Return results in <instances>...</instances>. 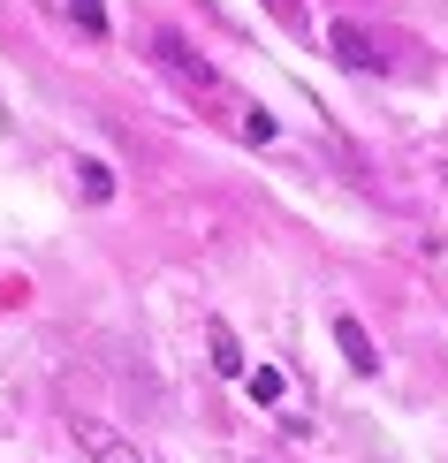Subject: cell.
<instances>
[{"label":"cell","instance_id":"obj_1","mask_svg":"<svg viewBox=\"0 0 448 463\" xmlns=\"http://www.w3.org/2000/svg\"><path fill=\"white\" fill-rule=\"evenodd\" d=\"M76 449H84L91 463H152L138 440H129L122 426H107V418H76Z\"/></svg>","mask_w":448,"mask_h":463},{"label":"cell","instance_id":"obj_2","mask_svg":"<svg viewBox=\"0 0 448 463\" xmlns=\"http://www.w3.org/2000/svg\"><path fill=\"white\" fill-rule=\"evenodd\" d=\"M160 61H167L175 76H183V84H198V91H221V76H213V69H205V61H198V53H190L175 31H160Z\"/></svg>","mask_w":448,"mask_h":463},{"label":"cell","instance_id":"obj_3","mask_svg":"<svg viewBox=\"0 0 448 463\" xmlns=\"http://www.w3.org/2000/svg\"><path fill=\"white\" fill-rule=\"evenodd\" d=\"M327 38H335V61H342V69H373V61H380V53H373V31H357V24H335Z\"/></svg>","mask_w":448,"mask_h":463},{"label":"cell","instance_id":"obj_4","mask_svg":"<svg viewBox=\"0 0 448 463\" xmlns=\"http://www.w3.org/2000/svg\"><path fill=\"white\" fill-rule=\"evenodd\" d=\"M335 342H342V357L357 364V373H380V350H373V335H365V326L349 319V312L335 319Z\"/></svg>","mask_w":448,"mask_h":463},{"label":"cell","instance_id":"obj_5","mask_svg":"<svg viewBox=\"0 0 448 463\" xmlns=\"http://www.w3.org/2000/svg\"><path fill=\"white\" fill-rule=\"evenodd\" d=\"M205 335H213V364H221V373H228V380H251V373H243V350H236V335H228V326H221V319H213V326H205Z\"/></svg>","mask_w":448,"mask_h":463},{"label":"cell","instance_id":"obj_6","mask_svg":"<svg viewBox=\"0 0 448 463\" xmlns=\"http://www.w3.org/2000/svg\"><path fill=\"white\" fill-rule=\"evenodd\" d=\"M76 183H84V198H91V205H107V198H114V167H107V160H76Z\"/></svg>","mask_w":448,"mask_h":463},{"label":"cell","instance_id":"obj_7","mask_svg":"<svg viewBox=\"0 0 448 463\" xmlns=\"http://www.w3.org/2000/svg\"><path fill=\"white\" fill-rule=\"evenodd\" d=\"M281 388H289V380L274 373V364H259V373H251V395H259V402H281Z\"/></svg>","mask_w":448,"mask_h":463},{"label":"cell","instance_id":"obj_8","mask_svg":"<svg viewBox=\"0 0 448 463\" xmlns=\"http://www.w3.org/2000/svg\"><path fill=\"white\" fill-rule=\"evenodd\" d=\"M69 8H76V24H84V31H107V8H100V0H69Z\"/></svg>","mask_w":448,"mask_h":463},{"label":"cell","instance_id":"obj_9","mask_svg":"<svg viewBox=\"0 0 448 463\" xmlns=\"http://www.w3.org/2000/svg\"><path fill=\"white\" fill-rule=\"evenodd\" d=\"M274 8H281V15H289V8H297V0H274Z\"/></svg>","mask_w":448,"mask_h":463},{"label":"cell","instance_id":"obj_10","mask_svg":"<svg viewBox=\"0 0 448 463\" xmlns=\"http://www.w3.org/2000/svg\"><path fill=\"white\" fill-rule=\"evenodd\" d=\"M441 175H448V167H441Z\"/></svg>","mask_w":448,"mask_h":463}]
</instances>
